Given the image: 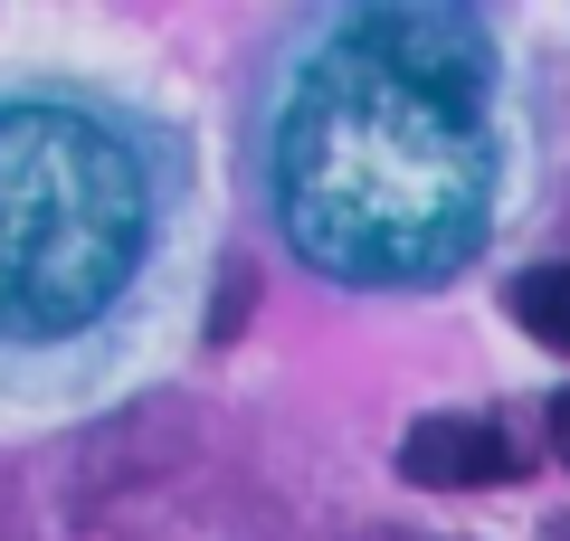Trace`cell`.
Segmentation results:
<instances>
[{
	"label": "cell",
	"instance_id": "6da1fadb",
	"mask_svg": "<svg viewBox=\"0 0 570 541\" xmlns=\"http://www.w3.org/2000/svg\"><path fill=\"white\" fill-rule=\"evenodd\" d=\"M485 86L409 67L362 20L295 77L276 124V209L285 238L324 276L428 285L485 238Z\"/></svg>",
	"mask_w": 570,
	"mask_h": 541
},
{
	"label": "cell",
	"instance_id": "7a4b0ae2",
	"mask_svg": "<svg viewBox=\"0 0 570 541\" xmlns=\"http://www.w3.org/2000/svg\"><path fill=\"white\" fill-rule=\"evenodd\" d=\"M142 238L153 200L115 124L77 105H0V342L96 323Z\"/></svg>",
	"mask_w": 570,
	"mask_h": 541
},
{
	"label": "cell",
	"instance_id": "3957f363",
	"mask_svg": "<svg viewBox=\"0 0 570 541\" xmlns=\"http://www.w3.org/2000/svg\"><path fill=\"white\" fill-rule=\"evenodd\" d=\"M532 465L523 427H504L494 409H438L400 437V475L428 494H466V484H513Z\"/></svg>",
	"mask_w": 570,
	"mask_h": 541
},
{
	"label": "cell",
	"instance_id": "277c9868",
	"mask_svg": "<svg viewBox=\"0 0 570 541\" xmlns=\"http://www.w3.org/2000/svg\"><path fill=\"white\" fill-rule=\"evenodd\" d=\"M513 323H523L532 342H551V352H570V257L561 266H532V276H513Z\"/></svg>",
	"mask_w": 570,
	"mask_h": 541
},
{
	"label": "cell",
	"instance_id": "5b68a950",
	"mask_svg": "<svg viewBox=\"0 0 570 541\" xmlns=\"http://www.w3.org/2000/svg\"><path fill=\"white\" fill-rule=\"evenodd\" d=\"M542 427H551V456H561V465H570V390H561V400H551V409H542Z\"/></svg>",
	"mask_w": 570,
	"mask_h": 541
},
{
	"label": "cell",
	"instance_id": "8992f818",
	"mask_svg": "<svg viewBox=\"0 0 570 541\" xmlns=\"http://www.w3.org/2000/svg\"><path fill=\"white\" fill-rule=\"evenodd\" d=\"M551 541H570V522H561V532H551Z\"/></svg>",
	"mask_w": 570,
	"mask_h": 541
}]
</instances>
